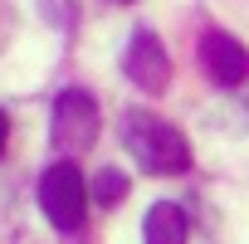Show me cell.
<instances>
[{
	"instance_id": "ba28073f",
	"label": "cell",
	"mask_w": 249,
	"mask_h": 244,
	"mask_svg": "<svg viewBox=\"0 0 249 244\" xmlns=\"http://www.w3.org/2000/svg\"><path fill=\"white\" fill-rule=\"evenodd\" d=\"M5 142H10V117L0 112V152H5Z\"/></svg>"
},
{
	"instance_id": "5b68a950",
	"label": "cell",
	"mask_w": 249,
	"mask_h": 244,
	"mask_svg": "<svg viewBox=\"0 0 249 244\" xmlns=\"http://www.w3.org/2000/svg\"><path fill=\"white\" fill-rule=\"evenodd\" d=\"M200 69H205L220 88H234V83H244V78H249V49H244L239 39H230V35L210 30V35L200 39Z\"/></svg>"
},
{
	"instance_id": "3957f363",
	"label": "cell",
	"mask_w": 249,
	"mask_h": 244,
	"mask_svg": "<svg viewBox=\"0 0 249 244\" xmlns=\"http://www.w3.org/2000/svg\"><path fill=\"white\" fill-rule=\"evenodd\" d=\"M98 142V103L83 88H64L54 103V147L64 157H83Z\"/></svg>"
},
{
	"instance_id": "277c9868",
	"label": "cell",
	"mask_w": 249,
	"mask_h": 244,
	"mask_svg": "<svg viewBox=\"0 0 249 244\" xmlns=\"http://www.w3.org/2000/svg\"><path fill=\"white\" fill-rule=\"evenodd\" d=\"M122 69H127V78H132L137 88H147V93H161V88L171 83V59H166L161 39L147 35V30L132 35V49H127V59H122Z\"/></svg>"
},
{
	"instance_id": "6da1fadb",
	"label": "cell",
	"mask_w": 249,
	"mask_h": 244,
	"mask_svg": "<svg viewBox=\"0 0 249 244\" xmlns=\"http://www.w3.org/2000/svg\"><path fill=\"white\" fill-rule=\"evenodd\" d=\"M122 142L137 157V166L157 171V176H176L191 166V147L186 137L161 117H147V112H127V127H122Z\"/></svg>"
},
{
	"instance_id": "52a82bcc",
	"label": "cell",
	"mask_w": 249,
	"mask_h": 244,
	"mask_svg": "<svg viewBox=\"0 0 249 244\" xmlns=\"http://www.w3.org/2000/svg\"><path fill=\"white\" fill-rule=\"evenodd\" d=\"M122 195H127V176L103 171V176H98V200H103V205H117Z\"/></svg>"
},
{
	"instance_id": "7a4b0ae2",
	"label": "cell",
	"mask_w": 249,
	"mask_h": 244,
	"mask_svg": "<svg viewBox=\"0 0 249 244\" xmlns=\"http://www.w3.org/2000/svg\"><path fill=\"white\" fill-rule=\"evenodd\" d=\"M39 205H44V215H49L54 229H64V234L83 229V215H88V186H83V176H78L73 161H54V166L39 176Z\"/></svg>"
},
{
	"instance_id": "8992f818",
	"label": "cell",
	"mask_w": 249,
	"mask_h": 244,
	"mask_svg": "<svg viewBox=\"0 0 249 244\" xmlns=\"http://www.w3.org/2000/svg\"><path fill=\"white\" fill-rule=\"evenodd\" d=\"M142 239L147 244H186V210L176 200H157L142 220Z\"/></svg>"
}]
</instances>
